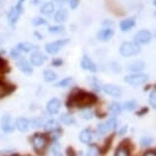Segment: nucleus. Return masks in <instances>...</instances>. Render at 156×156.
Segmentation results:
<instances>
[{"instance_id": "1", "label": "nucleus", "mask_w": 156, "mask_h": 156, "mask_svg": "<svg viewBox=\"0 0 156 156\" xmlns=\"http://www.w3.org/2000/svg\"><path fill=\"white\" fill-rule=\"evenodd\" d=\"M96 102H97V97L95 95H92L90 92H85V91H77L69 96L66 106L69 108H74V107L84 108V107L92 106Z\"/></svg>"}, {"instance_id": "2", "label": "nucleus", "mask_w": 156, "mask_h": 156, "mask_svg": "<svg viewBox=\"0 0 156 156\" xmlns=\"http://www.w3.org/2000/svg\"><path fill=\"white\" fill-rule=\"evenodd\" d=\"M119 52L123 57H132V55L139 54L141 52V48L135 42H124V43H122Z\"/></svg>"}, {"instance_id": "3", "label": "nucleus", "mask_w": 156, "mask_h": 156, "mask_svg": "<svg viewBox=\"0 0 156 156\" xmlns=\"http://www.w3.org/2000/svg\"><path fill=\"white\" fill-rule=\"evenodd\" d=\"M149 80V75L147 74H143V73H134L132 75H127L124 77V81L129 85H133V86H139V85H143L145 84L146 81Z\"/></svg>"}, {"instance_id": "4", "label": "nucleus", "mask_w": 156, "mask_h": 156, "mask_svg": "<svg viewBox=\"0 0 156 156\" xmlns=\"http://www.w3.org/2000/svg\"><path fill=\"white\" fill-rule=\"evenodd\" d=\"M48 144V138L44 134H34L32 136V146L37 154H41L44 151Z\"/></svg>"}, {"instance_id": "5", "label": "nucleus", "mask_w": 156, "mask_h": 156, "mask_svg": "<svg viewBox=\"0 0 156 156\" xmlns=\"http://www.w3.org/2000/svg\"><path fill=\"white\" fill-rule=\"evenodd\" d=\"M68 43H69V40H66V38H64V40H59V41H54V42H51V43H47L46 44V52L48 54H55L64 46H66Z\"/></svg>"}, {"instance_id": "6", "label": "nucleus", "mask_w": 156, "mask_h": 156, "mask_svg": "<svg viewBox=\"0 0 156 156\" xmlns=\"http://www.w3.org/2000/svg\"><path fill=\"white\" fill-rule=\"evenodd\" d=\"M151 38H152V34L150 31L147 30H140L135 33L134 36V40H135V43H138L139 46L140 44H146L151 41Z\"/></svg>"}, {"instance_id": "7", "label": "nucleus", "mask_w": 156, "mask_h": 156, "mask_svg": "<svg viewBox=\"0 0 156 156\" xmlns=\"http://www.w3.org/2000/svg\"><path fill=\"white\" fill-rule=\"evenodd\" d=\"M0 127H2V130L6 134L12 133L15 130V124L12 122V118L9 114H5L4 117H2V119H0Z\"/></svg>"}, {"instance_id": "8", "label": "nucleus", "mask_w": 156, "mask_h": 156, "mask_svg": "<svg viewBox=\"0 0 156 156\" xmlns=\"http://www.w3.org/2000/svg\"><path fill=\"white\" fill-rule=\"evenodd\" d=\"M60 106H62L60 100H58V98H52V100H49V101L47 102L46 111H47V113H48V114L54 115V114H57V113L59 112Z\"/></svg>"}, {"instance_id": "9", "label": "nucleus", "mask_w": 156, "mask_h": 156, "mask_svg": "<svg viewBox=\"0 0 156 156\" xmlns=\"http://www.w3.org/2000/svg\"><path fill=\"white\" fill-rule=\"evenodd\" d=\"M16 65H17V68H19L22 73H25V74H32V73H33V68L31 66V64H30L23 57H20V58L16 59Z\"/></svg>"}, {"instance_id": "10", "label": "nucleus", "mask_w": 156, "mask_h": 156, "mask_svg": "<svg viewBox=\"0 0 156 156\" xmlns=\"http://www.w3.org/2000/svg\"><path fill=\"white\" fill-rule=\"evenodd\" d=\"M113 34H114V32L112 28H105L103 27L102 30H100L97 32V40L101 42H107L113 37Z\"/></svg>"}, {"instance_id": "11", "label": "nucleus", "mask_w": 156, "mask_h": 156, "mask_svg": "<svg viewBox=\"0 0 156 156\" xmlns=\"http://www.w3.org/2000/svg\"><path fill=\"white\" fill-rule=\"evenodd\" d=\"M102 90H103L107 95H109V96H112V97H121V95H122V91H121L119 87H117L115 85H111V84H106V85L102 87Z\"/></svg>"}, {"instance_id": "12", "label": "nucleus", "mask_w": 156, "mask_h": 156, "mask_svg": "<svg viewBox=\"0 0 156 156\" xmlns=\"http://www.w3.org/2000/svg\"><path fill=\"white\" fill-rule=\"evenodd\" d=\"M81 68H83L84 70L92 71V73H96V71H97L96 64H95L87 55H84V57H83V59H81Z\"/></svg>"}, {"instance_id": "13", "label": "nucleus", "mask_w": 156, "mask_h": 156, "mask_svg": "<svg viewBox=\"0 0 156 156\" xmlns=\"http://www.w3.org/2000/svg\"><path fill=\"white\" fill-rule=\"evenodd\" d=\"M30 60H31V63H32L34 66H41V65L44 64L46 57H44V54H42L41 52H34V53L31 54Z\"/></svg>"}, {"instance_id": "14", "label": "nucleus", "mask_w": 156, "mask_h": 156, "mask_svg": "<svg viewBox=\"0 0 156 156\" xmlns=\"http://www.w3.org/2000/svg\"><path fill=\"white\" fill-rule=\"evenodd\" d=\"M15 128L20 132H27L28 128H30L28 119L25 118V117H20V118H17L16 122H15Z\"/></svg>"}, {"instance_id": "15", "label": "nucleus", "mask_w": 156, "mask_h": 156, "mask_svg": "<svg viewBox=\"0 0 156 156\" xmlns=\"http://www.w3.org/2000/svg\"><path fill=\"white\" fill-rule=\"evenodd\" d=\"M14 90H15L14 85H10V84L4 83V81H0V97H5V96L10 95Z\"/></svg>"}, {"instance_id": "16", "label": "nucleus", "mask_w": 156, "mask_h": 156, "mask_svg": "<svg viewBox=\"0 0 156 156\" xmlns=\"http://www.w3.org/2000/svg\"><path fill=\"white\" fill-rule=\"evenodd\" d=\"M144 68H145V64L141 60H135V62L128 64V70H130L133 73H140Z\"/></svg>"}, {"instance_id": "17", "label": "nucleus", "mask_w": 156, "mask_h": 156, "mask_svg": "<svg viewBox=\"0 0 156 156\" xmlns=\"http://www.w3.org/2000/svg\"><path fill=\"white\" fill-rule=\"evenodd\" d=\"M43 128H44V130H47V132H54V130H58L59 123H58L55 119L51 118V119H48L47 122L43 123Z\"/></svg>"}, {"instance_id": "18", "label": "nucleus", "mask_w": 156, "mask_h": 156, "mask_svg": "<svg viewBox=\"0 0 156 156\" xmlns=\"http://www.w3.org/2000/svg\"><path fill=\"white\" fill-rule=\"evenodd\" d=\"M54 20L58 23H64L68 20V10L65 9H60L57 11V14L54 15Z\"/></svg>"}, {"instance_id": "19", "label": "nucleus", "mask_w": 156, "mask_h": 156, "mask_svg": "<svg viewBox=\"0 0 156 156\" xmlns=\"http://www.w3.org/2000/svg\"><path fill=\"white\" fill-rule=\"evenodd\" d=\"M80 141L84 143V144H90L92 141V132L90 129H84L81 133H80Z\"/></svg>"}, {"instance_id": "20", "label": "nucleus", "mask_w": 156, "mask_h": 156, "mask_svg": "<svg viewBox=\"0 0 156 156\" xmlns=\"http://www.w3.org/2000/svg\"><path fill=\"white\" fill-rule=\"evenodd\" d=\"M135 25V20L134 19H126L121 22V30L123 32H128L129 30H132Z\"/></svg>"}, {"instance_id": "21", "label": "nucleus", "mask_w": 156, "mask_h": 156, "mask_svg": "<svg viewBox=\"0 0 156 156\" xmlns=\"http://www.w3.org/2000/svg\"><path fill=\"white\" fill-rule=\"evenodd\" d=\"M16 48H17L20 52L28 53V52H31V51L36 49L37 47H36V46H33L32 43H28V42H21V43H19V44L16 46Z\"/></svg>"}, {"instance_id": "22", "label": "nucleus", "mask_w": 156, "mask_h": 156, "mask_svg": "<svg viewBox=\"0 0 156 156\" xmlns=\"http://www.w3.org/2000/svg\"><path fill=\"white\" fill-rule=\"evenodd\" d=\"M57 77H58L57 76V73L53 71V70H46L43 73V80L46 83H53V81L57 80Z\"/></svg>"}, {"instance_id": "23", "label": "nucleus", "mask_w": 156, "mask_h": 156, "mask_svg": "<svg viewBox=\"0 0 156 156\" xmlns=\"http://www.w3.org/2000/svg\"><path fill=\"white\" fill-rule=\"evenodd\" d=\"M54 9H55V8H54V4L51 3V2H48V3H46V4L42 5L41 12H42L43 15H51V14L54 12Z\"/></svg>"}, {"instance_id": "24", "label": "nucleus", "mask_w": 156, "mask_h": 156, "mask_svg": "<svg viewBox=\"0 0 156 156\" xmlns=\"http://www.w3.org/2000/svg\"><path fill=\"white\" fill-rule=\"evenodd\" d=\"M43 123H44V121H43L42 117H36V118H32L31 121H28L30 127L31 128H36V129L43 127Z\"/></svg>"}, {"instance_id": "25", "label": "nucleus", "mask_w": 156, "mask_h": 156, "mask_svg": "<svg viewBox=\"0 0 156 156\" xmlns=\"http://www.w3.org/2000/svg\"><path fill=\"white\" fill-rule=\"evenodd\" d=\"M19 17H20V14H19L14 8H11V10H10L9 14H8V20H9V22H10L11 25H14V23L17 22Z\"/></svg>"}, {"instance_id": "26", "label": "nucleus", "mask_w": 156, "mask_h": 156, "mask_svg": "<svg viewBox=\"0 0 156 156\" xmlns=\"http://www.w3.org/2000/svg\"><path fill=\"white\" fill-rule=\"evenodd\" d=\"M122 106L118 103V102H112L111 105H109V112L112 113V114H114V115H118V114H121L122 113Z\"/></svg>"}, {"instance_id": "27", "label": "nucleus", "mask_w": 156, "mask_h": 156, "mask_svg": "<svg viewBox=\"0 0 156 156\" xmlns=\"http://www.w3.org/2000/svg\"><path fill=\"white\" fill-rule=\"evenodd\" d=\"M60 122L63 124H65V126H71V124L75 123V119H74L73 115H70L68 113H64V114L60 115Z\"/></svg>"}, {"instance_id": "28", "label": "nucleus", "mask_w": 156, "mask_h": 156, "mask_svg": "<svg viewBox=\"0 0 156 156\" xmlns=\"http://www.w3.org/2000/svg\"><path fill=\"white\" fill-rule=\"evenodd\" d=\"M94 111L92 109H90V108H85V109H83L81 111V113H80V117L84 119V121H90L91 118H94Z\"/></svg>"}, {"instance_id": "29", "label": "nucleus", "mask_w": 156, "mask_h": 156, "mask_svg": "<svg viewBox=\"0 0 156 156\" xmlns=\"http://www.w3.org/2000/svg\"><path fill=\"white\" fill-rule=\"evenodd\" d=\"M114 156H130V151H129V149H128V147H126V146L121 145L118 149L115 150Z\"/></svg>"}, {"instance_id": "30", "label": "nucleus", "mask_w": 156, "mask_h": 156, "mask_svg": "<svg viewBox=\"0 0 156 156\" xmlns=\"http://www.w3.org/2000/svg\"><path fill=\"white\" fill-rule=\"evenodd\" d=\"M136 107H138V105H136V102H135V101H133V100L126 101V102H124V105H123V108H124L126 111H128V112H133V111H135V109H136Z\"/></svg>"}, {"instance_id": "31", "label": "nucleus", "mask_w": 156, "mask_h": 156, "mask_svg": "<svg viewBox=\"0 0 156 156\" xmlns=\"http://www.w3.org/2000/svg\"><path fill=\"white\" fill-rule=\"evenodd\" d=\"M98 155H100V149L97 147V145H90L86 156H98Z\"/></svg>"}, {"instance_id": "32", "label": "nucleus", "mask_w": 156, "mask_h": 156, "mask_svg": "<svg viewBox=\"0 0 156 156\" xmlns=\"http://www.w3.org/2000/svg\"><path fill=\"white\" fill-rule=\"evenodd\" d=\"M71 83H73V77H65V79H63V80H60L59 83L55 84V87H66Z\"/></svg>"}, {"instance_id": "33", "label": "nucleus", "mask_w": 156, "mask_h": 156, "mask_svg": "<svg viewBox=\"0 0 156 156\" xmlns=\"http://www.w3.org/2000/svg\"><path fill=\"white\" fill-rule=\"evenodd\" d=\"M106 126H107V128H108V129H115L117 127H118V122H117L115 117H111V118L107 121Z\"/></svg>"}, {"instance_id": "34", "label": "nucleus", "mask_w": 156, "mask_h": 156, "mask_svg": "<svg viewBox=\"0 0 156 156\" xmlns=\"http://www.w3.org/2000/svg\"><path fill=\"white\" fill-rule=\"evenodd\" d=\"M49 33H53V34H59V33H63L64 32V27L63 26H51L48 28Z\"/></svg>"}, {"instance_id": "35", "label": "nucleus", "mask_w": 156, "mask_h": 156, "mask_svg": "<svg viewBox=\"0 0 156 156\" xmlns=\"http://www.w3.org/2000/svg\"><path fill=\"white\" fill-rule=\"evenodd\" d=\"M149 103L152 108H156V91L155 90H152L149 96Z\"/></svg>"}, {"instance_id": "36", "label": "nucleus", "mask_w": 156, "mask_h": 156, "mask_svg": "<svg viewBox=\"0 0 156 156\" xmlns=\"http://www.w3.org/2000/svg\"><path fill=\"white\" fill-rule=\"evenodd\" d=\"M107 130H108V128H107L106 123H100L97 126V134L98 135H105L107 133Z\"/></svg>"}, {"instance_id": "37", "label": "nucleus", "mask_w": 156, "mask_h": 156, "mask_svg": "<svg viewBox=\"0 0 156 156\" xmlns=\"http://www.w3.org/2000/svg\"><path fill=\"white\" fill-rule=\"evenodd\" d=\"M52 152H53V156H63L62 150H60V145L58 143H54V145L52 146Z\"/></svg>"}, {"instance_id": "38", "label": "nucleus", "mask_w": 156, "mask_h": 156, "mask_svg": "<svg viewBox=\"0 0 156 156\" xmlns=\"http://www.w3.org/2000/svg\"><path fill=\"white\" fill-rule=\"evenodd\" d=\"M151 143H152L151 136H143V138L140 139V145H141L143 147H147Z\"/></svg>"}, {"instance_id": "39", "label": "nucleus", "mask_w": 156, "mask_h": 156, "mask_svg": "<svg viewBox=\"0 0 156 156\" xmlns=\"http://www.w3.org/2000/svg\"><path fill=\"white\" fill-rule=\"evenodd\" d=\"M32 23H33L34 26H41V25H46L47 22H46V20L42 19V17H34V19L32 20Z\"/></svg>"}, {"instance_id": "40", "label": "nucleus", "mask_w": 156, "mask_h": 156, "mask_svg": "<svg viewBox=\"0 0 156 156\" xmlns=\"http://www.w3.org/2000/svg\"><path fill=\"white\" fill-rule=\"evenodd\" d=\"M11 57H12V58H15V59H17V58H20V57H21V52H20L17 48H14V49L11 51Z\"/></svg>"}, {"instance_id": "41", "label": "nucleus", "mask_w": 156, "mask_h": 156, "mask_svg": "<svg viewBox=\"0 0 156 156\" xmlns=\"http://www.w3.org/2000/svg\"><path fill=\"white\" fill-rule=\"evenodd\" d=\"M103 26H105V28H112V30H113V27H114V23H113V21L106 20V21H103Z\"/></svg>"}, {"instance_id": "42", "label": "nucleus", "mask_w": 156, "mask_h": 156, "mask_svg": "<svg viewBox=\"0 0 156 156\" xmlns=\"http://www.w3.org/2000/svg\"><path fill=\"white\" fill-rule=\"evenodd\" d=\"M69 3H70V9L75 10L77 8V5H79V0H70Z\"/></svg>"}, {"instance_id": "43", "label": "nucleus", "mask_w": 156, "mask_h": 156, "mask_svg": "<svg viewBox=\"0 0 156 156\" xmlns=\"http://www.w3.org/2000/svg\"><path fill=\"white\" fill-rule=\"evenodd\" d=\"M6 68H8L6 60L3 59V58H0V70H4V69H6Z\"/></svg>"}, {"instance_id": "44", "label": "nucleus", "mask_w": 156, "mask_h": 156, "mask_svg": "<svg viewBox=\"0 0 156 156\" xmlns=\"http://www.w3.org/2000/svg\"><path fill=\"white\" fill-rule=\"evenodd\" d=\"M127 132H128V126H123V127L121 128V130L118 132V134H119V136H123Z\"/></svg>"}, {"instance_id": "45", "label": "nucleus", "mask_w": 156, "mask_h": 156, "mask_svg": "<svg viewBox=\"0 0 156 156\" xmlns=\"http://www.w3.org/2000/svg\"><path fill=\"white\" fill-rule=\"evenodd\" d=\"M143 156H156V152H155V150H149Z\"/></svg>"}, {"instance_id": "46", "label": "nucleus", "mask_w": 156, "mask_h": 156, "mask_svg": "<svg viewBox=\"0 0 156 156\" xmlns=\"http://www.w3.org/2000/svg\"><path fill=\"white\" fill-rule=\"evenodd\" d=\"M66 152H68V156H75V151H74L73 147H69V149L66 150Z\"/></svg>"}, {"instance_id": "47", "label": "nucleus", "mask_w": 156, "mask_h": 156, "mask_svg": "<svg viewBox=\"0 0 156 156\" xmlns=\"http://www.w3.org/2000/svg\"><path fill=\"white\" fill-rule=\"evenodd\" d=\"M62 63H63L62 60H54V62H53V64H54V65H60Z\"/></svg>"}, {"instance_id": "48", "label": "nucleus", "mask_w": 156, "mask_h": 156, "mask_svg": "<svg viewBox=\"0 0 156 156\" xmlns=\"http://www.w3.org/2000/svg\"><path fill=\"white\" fill-rule=\"evenodd\" d=\"M53 2H59V3H64V2H66V0H53Z\"/></svg>"}, {"instance_id": "49", "label": "nucleus", "mask_w": 156, "mask_h": 156, "mask_svg": "<svg viewBox=\"0 0 156 156\" xmlns=\"http://www.w3.org/2000/svg\"><path fill=\"white\" fill-rule=\"evenodd\" d=\"M14 156H19V155H14Z\"/></svg>"}]
</instances>
